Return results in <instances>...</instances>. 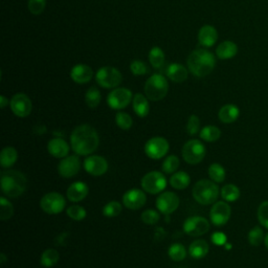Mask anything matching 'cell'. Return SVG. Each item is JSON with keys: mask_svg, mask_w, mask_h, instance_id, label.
<instances>
[{"mask_svg": "<svg viewBox=\"0 0 268 268\" xmlns=\"http://www.w3.org/2000/svg\"><path fill=\"white\" fill-rule=\"evenodd\" d=\"M100 138L95 129L89 125L78 126L70 135L71 149L78 155L87 156L99 147Z\"/></svg>", "mask_w": 268, "mask_h": 268, "instance_id": "obj_1", "label": "cell"}, {"mask_svg": "<svg viewBox=\"0 0 268 268\" xmlns=\"http://www.w3.org/2000/svg\"><path fill=\"white\" fill-rule=\"evenodd\" d=\"M216 59L214 55L207 50L194 51L188 59V67L194 76L203 78L210 75L215 68Z\"/></svg>", "mask_w": 268, "mask_h": 268, "instance_id": "obj_2", "label": "cell"}, {"mask_svg": "<svg viewBox=\"0 0 268 268\" xmlns=\"http://www.w3.org/2000/svg\"><path fill=\"white\" fill-rule=\"evenodd\" d=\"M2 190L6 196L10 198L20 197L27 189V178L21 172L14 171H4L2 173Z\"/></svg>", "mask_w": 268, "mask_h": 268, "instance_id": "obj_3", "label": "cell"}, {"mask_svg": "<svg viewBox=\"0 0 268 268\" xmlns=\"http://www.w3.org/2000/svg\"><path fill=\"white\" fill-rule=\"evenodd\" d=\"M192 195L199 204L209 205L218 199L219 188L213 180L201 179L194 184Z\"/></svg>", "mask_w": 268, "mask_h": 268, "instance_id": "obj_4", "label": "cell"}, {"mask_svg": "<svg viewBox=\"0 0 268 268\" xmlns=\"http://www.w3.org/2000/svg\"><path fill=\"white\" fill-rule=\"evenodd\" d=\"M169 84L167 79L161 75L151 76L145 84V93L149 100L153 102L160 101L164 99L168 94Z\"/></svg>", "mask_w": 268, "mask_h": 268, "instance_id": "obj_5", "label": "cell"}, {"mask_svg": "<svg viewBox=\"0 0 268 268\" xmlns=\"http://www.w3.org/2000/svg\"><path fill=\"white\" fill-rule=\"evenodd\" d=\"M182 157L189 164H198L207 154L205 146L198 139H191L184 143L181 150Z\"/></svg>", "mask_w": 268, "mask_h": 268, "instance_id": "obj_6", "label": "cell"}, {"mask_svg": "<svg viewBox=\"0 0 268 268\" xmlns=\"http://www.w3.org/2000/svg\"><path fill=\"white\" fill-rule=\"evenodd\" d=\"M95 80L103 88L117 87L123 80L120 71L111 66H105L96 72Z\"/></svg>", "mask_w": 268, "mask_h": 268, "instance_id": "obj_7", "label": "cell"}, {"mask_svg": "<svg viewBox=\"0 0 268 268\" xmlns=\"http://www.w3.org/2000/svg\"><path fill=\"white\" fill-rule=\"evenodd\" d=\"M170 149L169 141L161 136L150 138L145 145V153L151 159H160L167 155Z\"/></svg>", "mask_w": 268, "mask_h": 268, "instance_id": "obj_8", "label": "cell"}, {"mask_svg": "<svg viewBox=\"0 0 268 268\" xmlns=\"http://www.w3.org/2000/svg\"><path fill=\"white\" fill-rule=\"evenodd\" d=\"M65 205H66L65 198L61 194L56 192H52L44 195L42 199L40 200V207L42 211L50 215H57L63 212Z\"/></svg>", "mask_w": 268, "mask_h": 268, "instance_id": "obj_9", "label": "cell"}, {"mask_svg": "<svg viewBox=\"0 0 268 268\" xmlns=\"http://www.w3.org/2000/svg\"><path fill=\"white\" fill-rule=\"evenodd\" d=\"M140 184L143 191L155 195L166 189L167 178L162 173L158 171H152L142 177Z\"/></svg>", "mask_w": 268, "mask_h": 268, "instance_id": "obj_10", "label": "cell"}, {"mask_svg": "<svg viewBox=\"0 0 268 268\" xmlns=\"http://www.w3.org/2000/svg\"><path fill=\"white\" fill-rule=\"evenodd\" d=\"M182 229L183 232L191 237H199L210 231V222L204 217L193 216L187 219Z\"/></svg>", "mask_w": 268, "mask_h": 268, "instance_id": "obj_11", "label": "cell"}, {"mask_svg": "<svg viewBox=\"0 0 268 268\" xmlns=\"http://www.w3.org/2000/svg\"><path fill=\"white\" fill-rule=\"evenodd\" d=\"M132 101V92L127 88H116L107 96V104L111 109L119 110L126 108Z\"/></svg>", "mask_w": 268, "mask_h": 268, "instance_id": "obj_12", "label": "cell"}, {"mask_svg": "<svg viewBox=\"0 0 268 268\" xmlns=\"http://www.w3.org/2000/svg\"><path fill=\"white\" fill-rule=\"evenodd\" d=\"M11 109L18 117H27L33 110V104L30 97L24 93L15 94L10 102Z\"/></svg>", "mask_w": 268, "mask_h": 268, "instance_id": "obj_13", "label": "cell"}, {"mask_svg": "<svg viewBox=\"0 0 268 268\" xmlns=\"http://www.w3.org/2000/svg\"><path fill=\"white\" fill-rule=\"evenodd\" d=\"M231 214H232V209L226 202L224 201L215 202L210 213L211 221L216 226L225 225L230 220Z\"/></svg>", "mask_w": 268, "mask_h": 268, "instance_id": "obj_14", "label": "cell"}, {"mask_svg": "<svg viewBox=\"0 0 268 268\" xmlns=\"http://www.w3.org/2000/svg\"><path fill=\"white\" fill-rule=\"evenodd\" d=\"M81 169V160L77 155H70L64 157L59 166L58 173L64 178H71L76 176Z\"/></svg>", "mask_w": 268, "mask_h": 268, "instance_id": "obj_15", "label": "cell"}, {"mask_svg": "<svg viewBox=\"0 0 268 268\" xmlns=\"http://www.w3.org/2000/svg\"><path fill=\"white\" fill-rule=\"evenodd\" d=\"M179 198L173 192H164L156 199V208L162 214L169 215L175 212L179 207Z\"/></svg>", "mask_w": 268, "mask_h": 268, "instance_id": "obj_16", "label": "cell"}, {"mask_svg": "<svg viewBox=\"0 0 268 268\" xmlns=\"http://www.w3.org/2000/svg\"><path fill=\"white\" fill-rule=\"evenodd\" d=\"M85 171L92 176H102L108 170L107 160L99 155L88 156L84 161Z\"/></svg>", "mask_w": 268, "mask_h": 268, "instance_id": "obj_17", "label": "cell"}, {"mask_svg": "<svg viewBox=\"0 0 268 268\" xmlns=\"http://www.w3.org/2000/svg\"><path fill=\"white\" fill-rule=\"evenodd\" d=\"M146 202H147V196L138 189H131L123 196V203L129 210H139L146 204Z\"/></svg>", "mask_w": 268, "mask_h": 268, "instance_id": "obj_18", "label": "cell"}, {"mask_svg": "<svg viewBox=\"0 0 268 268\" xmlns=\"http://www.w3.org/2000/svg\"><path fill=\"white\" fill-rule=\"evenodd\" d=\"M69 145L60 137H55L47 143V151L56 158H64L69 153Z\"/></svg>", "mask_w": 268, "mask_h": 268, "instance_id": "obj_19", "label": "cell"}, {"mask_svg": "<svg viewBox=\"0 0 268 268\" xmlns=\"http://www.w3.org/2000/svg\"><path fill=\"white\" fill-rule=\"evenodd\" d=\"M88 192L89 189L85 182L77 181L70 184V187L67 189L66 196L67 199L71 202H80L87 197Z\"/></svg>", "mask_w": 268, "mask_h": 268, "instance_id": "obj_20", "label": "cell"}, {"mask_svg": "<svg viewBox=\"0 0 268 268\" xmlns=\"http://www.w3.org/2000/svg\"><path fill=\"white\" fill-rule=\"evenodd\" d=\"M70 77L72 81L78 84H85L92 79L93 70L86 64H78L71 69Z\"/></svg>", "mask_w": 268, "mask_h": 268, "instance_id": "obj_21", "label": "cell"}, {"mask_svg": "<svg viewBox=\"0 0 268 268\" xmlns=\"http://www.w3.org/2000/svg\"><path fill=\"white\" fill-rule=\"evenodd\" d=\"M218 40V32L212 26H204L198 34V41L204 47L213 46Z\"/></svg>", "mask_w": 268, "mask_h": 268, "instance_id": "obj_22", "label": "cell"}, {"mask_svg": "<svg viewBox=\"0 0 268 268\" xmlns=\"http://www.w3.org/2000/svg\"><path fill=\"white\" fill-rule=\"evenodd\" d=\"M168 78L176 83H182L188 79V69L178 63L170 64L167 69Z\"/></svg>", "mask_w": 268, "mask_h": 268, "instance_id": "obj_23", "label": "cell"}, {"mask_svg": "<svg viewBox=\"0 0 268 268\" xmlns=\"http://www.w3.org/2000/svg\"><path fill=\"white\" fill-rule=\"evenodd\" d=\"M238 53V46L233 41H223L218 45L216 54L217 57L221 60H229L234 58Z\"/></svg>", "mask_w": 268, "mask_h": 268, "instance_id": "obj_24", "label": "cell"}, {"mask_svg": "<svg viewBox=\"0 0 268 268\" xmlns=\"http://www.w3.org/2000/svg\"><path fill=\"white\" fill-rule=\"evenodd\" d=\"M240 115L239 108L234 104H228L220 108L218 113L219 119H220L224 124H232L238 119Z\"/></svg>", "mask_w": 268, "mask_h": 268, "instance_id": "obj_25", "label": "cell"}, {"mask_svg": "<svg viewBox=\"0 0 268 268\" xmlns=\"http://www.w3.org/2000/svg\"><path fill=\"white\" fill-rule=\"evenodd\" d=\"M149 99L141 93H137L133 97V110L139 117H146L150 112Z\"/></svg>", "mask_w": 268, "mask_h": 268, "instance_id": "obj_26", "label": "cell"}, {"mask_svg": "<svg viewBox=\"0 0 268 268\" xmlns=\"http://www.w3.org/2000/svg\"><path fill=\"white\" fill-rule=\"evenodd\" d=\"M210 251V246L205 240H195L189 248V253L192 258L202 259Z\"/></svg>", "mask_w": 268, "mask_h": 268, "instance_id": "obj_27", "label": "cell"}, {"mask_svg": "<svg viewBox=\"0 0 268 268\" xmlns=\"http://www.w3.org/2000/svg\"><path fill=\"white\" fill-rule=\"evenodd\" d=\"M18 159V152L14 147H5L0 153V163L3 168H10Z\"/></svg>", "mask_w": 268, "mask_h": 268, "instance_id": "obj_28", "label": "cell"}, {"mask_svg": "<svg viewBox=\"0 0 268 268\" xmlns=\"http://www.w3.org/2000/svg\"><path fill=\"white\" fill-rule=\"evenodd\" d=\"M191 178L188 173L180 171L174 173L171 178H170V184H171L172 188L176 190H184L190 185Z\"/></svg>", "mask_w": 268, "mask_h": 268, "instance_id": "obj_29", "label": "cell"}, {"mask_svg": "<svg viewBox=\"0 0 268 268\" xmlns=\"http://www.w3.org/2000/svg\"><path fill=\"white\" fill-rule=\"evenodd\" d=\"M209 175H210V178L215 182H218V183L223 182L225 179V176H226L225 169L220 163L214 162L209 168Z\"/></svg>", "mask_w": 268, "mask_h": 268, "instance_id": "obj_30", "label": "cell"}, {"mask_svg": "<svg viewBox=\"0 0 268 268\" xmlns=\"http://www.w3.org/2000/svg\"><path fill=\"white\" fill-rule=\"evenodd\" d=\"M60 255L56 250L48 249L41 255L40 263L44 267H53L58 263Z\"/></svg>", "mask_w": 268, "mask_h": 268, "instance_id": "obj_31", "label": "cell"}, {"mask_svg": "<svg viewBox=\"0 0 268 268\" xmlns=\"http://www.w3.org/2000/svg\"><path fill=\"white\" fill-rule=\"evenodd\" d=\"M199 135H200V138L203 139L204 141L213 142L220 138L221 131L218 127L210 125V126H205L204 128H202Z\"/></svg>", "mask_w": 268, "mask_h": 268, "instance_id": "obj_32", "label": "cell"}, {"mask_svg": "<svg viewBox=\"0 0 268 268\" xmlns=\"http://www.w3.org/2000/svg\"><path fill=\"white\" fill-rule=\"evenodd\" d=\"M102 95L96 87H90L85 94V102L89 108H96L101 103Z\"/></svg>", "mask_w": 268, "mask_h": 268, "instance_id": "obj_33", "label": "cell"}, {"mask_svg": "<svg viewBox=\"0 0 268 268\" xmlns=\"http://www.w3.org/2000/svg\"><path fill=\"white\" fill-rule=\"evenodd\" d=\"M221 196L228 202H234L240 197V190L235 184H226L221 190Z\"/></svg>", "mask_w": 268, "mask_h": 268, "instance_id": "obj_34", "label": "cell"}, {"mask_svg": "<svg viewBox=\"0 0 268 268\" xmlns=\"http://www.w3.org/2000/svg\"><path fill=\"white\" fill-rule=\"evenodd\" d=\"M168 255L173 261L180 262L185 259L187 251H185L184 246L182 244H180V243H174V244L170 246V249L168 251Z\"/></svg>", "mask_w": 268, "mask_h": 268, "instance_id": "obj_35", "label": "cell"}, {"mask_svg": "<svg viewBox=\"0 0 268 268\" xmlns=\"http://www.w3.org/2000/svg\"><path fill=\"white\" fill-rule=\"evenodd\" d=\"M149 60H150L151 65L154 68L162 67V65L164 64L166 57H164V54H163L161 48L153 47L152 50L150 51V53H149Z\"/></svg>", "mask_w": 268, "mask_h": 268, "instance_id": "obj_36", "label": "cell"}, {"mask_svg": "<svg viewBox=\"0 0 268 268\" xmlns=\"http://www.w3.org/2000/svg\"><path fill=\"white\" fill-rule=\"evenodd\" d=\"M14 215V207L13 204L6 198L2 197L0 198V219L3 221L9 220L10 218Z\"/></svg>", "mask_w": 268, "mask_h": 268, "instance_id": "obj_37", "label": "cell"}, {"mask_svg": "<svg viewBox=\"0 0 268 268\" xmlns=\"http://www.w3.org/2000/svg\"><path fill=\"white\" fill-rule=\"evenodd\" d=\"M179 163V158L176 155H170L162 163V171L167 174H172L177 171Z\"/></svg>", "mask_w": 268, "mask_h": 268, "instance_id": "obj_38", "label": "cell"}, {"mask_svg": "<svg viewBox=\"0 0 268 268\" xmlns=\"http://www.w3.org/2000/svg\"><path fill=\"white\" fill-rule=\"evenodd\" d=\"M264 233L260 226L253 228L249 233V242L253 246H260L264 242Z\"/></svg>", "mask_w": 268, "mask_h": 268, "instance_id": "obj_39", "label": "cell"}, {"mask_svg": "<svg viewBox=\"0 0 268 268\" xmlns=\"http://www.w3.org/2000/svg\"><path fill=\"white\" fill-rule=\"evenodd\" d=\"M115 123L121 130H129L133 125V119L126 112H118L115 115Z\"/></svg>", "mask_w": 268, "mask_h": 268, "instance_id": "obj_40", "label": "cell"}, {"mask_svg": "<svg viewBox=\"0 0 268 268\" xmlns=\"http://www.w3.org/2000/svg\"><path fill=\"white\" fill-rule=\"evenodd\" d=\"M66 214L69 218L72 219V220L81 221L86 217L87 213L86 210L81 205H70L69 208H67Z\"/></svg>", "mask_w": 268, "mask_h": 268, "instance_id": "obj_41", "label": "cell"}, {"mask_svg": "<svg viewBox=\"0 0 268 268\" xmlns=\"http://www.w3.org/2000/svg\"><path fill=\"white\" fill-rule=\"evenodd\" d=\"M121 204L117 201H110L108 202L104 208H103V214L106 217L112 218V217H116L121 213Z\"/></svg>", "mask_w": 268, "mask_h": 268, "instance_id": "obj_42", "label": "cell"}, {"mask_svg": "<svg viewBox=\"0 0 268 268\" xmlns=\"http://www.w3.org/2000/svg\"><path fill=\"white\" fill-rule=\"evenodd\" d=\"M140 219L145 224L154 225L159 220V214H158V212H156L154 210H147V211L142 212Z\"/></svg>", "mask_w": 268, "mask_h": 268, "instance_id": "obj_43", "label": "cell"}, {"mask_svg": "<svg viewBox=\"0 0 268 268\" xmlns=\"http://www.w3.org/2000/svg\"><path fill=\"white\" fill-rule=\"evenodd\" d=\"M187 130L190 135H196L199 130H200V119L197 115H191L189 120H188V125H187Z\"/></svg>", "mask_w": 268, "mask_h": 268, "instance_id": "obj_44", "label": "cell"}, {"mask_svg": "<svg viewBox=\"0 0 268 268\" xmlns=\"http://www.w3.org/2000/svg\"><path fill=\"white\" fill-rule=\"evenodd\" d=\"M258 219L261 225L268 229V201L262 202L258 208Z\"/></svg>", "mask_w": 268, "mask_h": 268, "instance_id": "obj_45", "label": "cell"}, {"mask_svg": "<svg viewBox=\"0 0 268 268\" xmlns=\"http://www.w3.org/2000/svg\"><path fill=\"white\" fill-rule=\"evenodd\" d=\"M46 6V0H29V10L33 15L43 13Z\"/></svg>", "mask_w": 268, "mask_h": 268, "instance_id": "obj_46", "label": "cell"}, {"mask_svg": "<svg viewBox=\"0 0 268 268\" xmlns=\"http://www.w3.org/2000/svg\"><path fill=\"white\" fill-rule=\"evenodd\" d=\"M130 69L131 72L134 76H143L148 72V67L143 62L135 60L133 62H131L130 65Z\"/></svg>", "mask_w": 268, "mask_h": 268, "instance_id": "obj_47", "label": "cell"}, {"mask_svg": "<svg viewBox=\"0 0 268 268\" xmlns=\"http://www.w3.org/2000/svg\"><path fill=\"white\" fill-rule=\"evenodd\" d=\"M212 242L214 243L215 245L222 246V245L226 244L228 237H226L225 234H223L221 232H216L212 235Z\"/></svg>", "mask_w": 268, "mask_h": 268, "instance_id": "obj_48", "label": "cell"}, {"mask_svg": "<svg viewBox=\"0 0 268 268\" xmlns=\"http://www.w3.org/2000/svg\"><path fill=\"white\" fill-rule=\"evenodd\" d=\"M7 105H9V100L7 99L5 95H2V96H0V107L4 109Z\"/></svg>", "mask_w": 268, "mask_h": 268, "instance_id": "obj_49", "label": "cell"}, {"mask_svg": "<svg viewBox=\"0 0 268 268\" xmlns=\"http://www.w3.org/2000/svg\"><path fill=\"white\" fill-rule=\"evenodd\" d=\"M0 259H2V262H0V263H2V265H5L6 261H7V257H6V255L4 253L0 255Z\"/></svg>", "mask_w": 268, "mask_h": 268, "instance_id": "obj_50", "label": "cell"}, {"mask_svg": "<svg viewBox=\"0 0 268 268\" xmlns=\"http://www.w3.org/2000/svg\"><path fill=\"white\" fill-rule=\"evenodd\" d=\"M264 244H265L266 249L268 250V234L265 236V239H264Z\"/></svg>", "mask_w": 268, "mask_h": 268, "instance_id": "obj_51", "label": "cell"}, {"mask_svg": "<svg viewBox=\"0 0 268 268\" xmlns=\"http://www.w3.org/2000/svg\"><path fill=\"white\" fill-rule=\"evenodd\" d=\"M225 249L231 250V249H232V245H231V244H225Z\"/></svg>", "mask_w": 268, "mask_h": 268, "instance_id": "obj_52", "label": "cell"}, {"mask_svg": "<svg viewBox=\"0 0 268 268\" xmlns=\"http://www.w3.org/2000/svg\"><path fill=\"white\" fill-rule=\"evenodd\" d=\"M180 268H182V267H180Z\"/></svg>", "mask_w": 268, "mask_h": 268, "instance_id": "obj_53", "label": "cell"}]
</instances>
